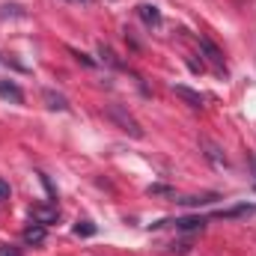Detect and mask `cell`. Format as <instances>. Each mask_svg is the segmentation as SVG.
Wrapping results in <instances>:
<instances>
[{
	"label": "cell",
	"instance_id": "6da1fadb",
	"mask_svg": "<svg viewBox=\"0 0 256 256\" xmlns=\"http://www.w3.org/2000/svg\"><path fill=\"white\" fill-rule=\"evenodd\" d=\"M104 114H108V120H110L114 126H116V128H122L126 134L137 137V140L143 137V128H140V122H137V120H134V116L128 114V110L122 108V104H108V110H104Z\"/></svg>",
	"mask_w": 256,
	"mask_h": 256
},
{
	"label": "cell",
	"instance_id": "7a4b0ae2",
	"mask_svg": "<svg viewBox=\"0 0 256 256\" xmlns=\"http://www.w3.org/2000/svg\"><path fill=\"white\" fill-rule=\"evenodd\" d=\"M30 218H33L36 224L48 226V224H57V220H60V208H57V202H51V206H33V208H30Z\"/></svg>",
	"mask_w": 256,
	"mask_h": 256
},
{
	"label": "cell",
	"instance_id": "3957f363",
	"mask_svg": "<svg viewBox=\"0 0 256 256\" xmlns=\"http://www.w3.org/2000/svg\"><path fill=\"white\" fill-rule=\"evenodd\" d=\"M200 48L206 51V57H208V63L214 66L218 72H226V63H224V54L218 51V45H214L212 39H200Z\"/></svg>",
	"mask_w": 256,
	"mask_h": 256
},
{
	"label": "cell",
	"instance_id": "277c9868",
	"mask_svg": "<svg viewBox=\"0 0 256 256\" xmlns=\"http://www.w3.org/2000/svg\"><path fill=\"white\" fill-rule=\"evenodd\" d=\"M137 15L143 18L146 27H158V24H161V12H158V6H152V3H140V6H137Z\"/></svg>",
	"mask_w": 256,
	"mask_h": 256
},
{
	"label": "cell",
	"instance_id": "5b68a950",
	"mask_svg": "<svg viewBox=\"0 0 256 256\" xmlns=\"http://www.w3.org/2000/svg\"><path fill=\"white\" fill-rule=\"evenodd\" d=\"M200 146L206 149V158H208V161H214L218 167H220V164H226V155H224V149H220L218 143H212L208 137H200Z\"/></svg>",
	"mask_w": 256,
	"mask_h": 256
},
{
	"label": "cell",
	"instance_id": "8992f818",
	"mask_svg": "<svg viewBox=\"0 0 256 256\" xmlns=\"http://www.w3.org/2000/svg\"><path fill=\"white\" fill-rule=\"evenodd\" d=\"M0 98H9V102H15V104H24V92H21V86L12 84V80H0Z\"/></svg>",
	"mask_w": 256,
	"mask_h": 256
},
{
	"label": "cell",
	"instance_id": "52a82bcc",
	"mask_svg": "<svg viewBox=\"0 0 256 256\" xmlns=\"http://www.w3.org/2000/svg\"><path fill=\"white\" fill-rule=\"evenodd\" d=\"M173 92H176L182 102H188L191 108H202V96H200L196 90H191V86H182V84H176V86H173Z\"/></svg>",
	"mask_w": 256,
	"mask_h": 256
},
{
	"label": "cell",
	"instance_id": "ba28073f",
	"mask_svg": "<svg viewBox=\"0 0 256 256\" xmlns=\"http://www.w3.org/2000/svg\"><path fill=\"white\" fill-rule=\"evenodd\" d=\"M24 242H27V244H42V242H45V226L33 220V224L24 230Z\"/></svg>",
	"mask_w": 256,
	"mask_h": 256
},
{
	"label": "cell",
	"instance_id": "9c48e42d",
	"mask_svg": "<svg viewBox=\"0 0 256 256\" xmlns=\"http://www.w3.org/2000/svg\"><path fill=\"white\" fill-rule=\"evenodd\" d=\"M42 98L48 102V108H51V110H68V102H66V96L54 92V90H45V92H42Z\"/></svg>",
	"mask_w": 256,
	"mask_h": 256
},
{
	"label": "cell",
	"instance_id": "30bf717a",
	"mask_svg": "<svg viewBox=\"0 0 256 256\" xmlns=\"http://www.w3.org/2000/svg\"><path fill=\"white\" fill-rule=\"evenodd\" d=\"M256 206H236V208H226V212H218V218H244V214H254Z\"/></svg>",
	"mask_w": 256,
	"mask_h": 256
},
{
	"label": "cell",
	"instance_id": "8fae6325",
	"mask_svg": "<svg viewBox=\"0 0 256 256\" xmlns=\"http://www.w3.org/2000/svg\"><path fill=\"white\" fill-rule=\"evenodd\" d=\"M206 226V218H179L176 220V230H202Z\"/></svg>",
	"mask_w": 256,
	"mask_h": 256
},
{
	"label": "cell",
	"instance_id": "7c38bea8",
	"mask_svg": "<svg viewBox=\"0 0 256 256\" xmlns=\"http://www.w3.org/2000/svg\"><path fill=\"white\" fill-rule=\"evenodd\" d=\"M98 54H102V57H104V63H110V66H114V68H126V66L120 63V60H116V54H114V48H108V45H104V42H102V45H98Z\"/></svg>",
	"mask_w": 256,
	"mask_h": 256
},
{
	"label": "cell",
	"instance_id": "4fadbf2b",
	"mask_svg": "<svg viewBox=\"0 0 256 256\" xmlns=\"http://www.w3.org/2000/svg\"><path fill=\"white\" fill-rule=\"evenodd\" d=\"M214 200H218L214 194H206V196H182L179 202L182 206H206V202H214Z\"/></svg>",
	"mask_w": 256,
	"mask_h": 256
},
{
	"label": "cell",
	"instance_id": "5bb4252c",
	"mask_svg": "<svg viewBox=\"0 0 256 256\" xmlns=\"http://www.w3.org/2000/svg\"><path fill=\"white\" fill-rule=\"evenodd\" d=\"M74 232L78 236H96V226L90 220H80V224H74Z\"/></svg>",
	"mask_w": 256,
	"mask_h": 256
},
{
	"label": "cell",
	"instance_id": "9a60e30c",
	"mask_svg": "<svg viewBox=\"0 0 256 256\" xmlns=\"http://www.w3.org/2000/svg\"><path fill=\"white\" fill-rule=\"evenodd\" d=\"M0 256H21V250L12 244H0Z\"/></svg>",
	"mask_w": 256,
	"mask_h": 256
},
{
	"label": "cell",
	"instance_id": "2e32d148",
	"mask_svg": "<svg viewBox=\"0 0 256 256\" xmlns=\"http://www.w3.org/2000/svg\"><path fill=\"white\" fill-rule=\"evenodd\" d=\"M3 200H9V185L0 179V202H3Z\"/></svg>",
	"mask_w": 256,
	"mask_h": 256
},
{
	"label": "cell",
	"instance_id": "e0dca14e",
	"mask_svg": "<svg viewBox=\"0 0 256 256\" xmlns=\"http://www.w3.org/2000/svg\"><path fill=\"white\" fill-rule=\"evenodd\" d=\"M84 3H90V0H84Z\"/></svg>",
	"mask_w": 256,
	"mask_h": 256
}]
</instances>
